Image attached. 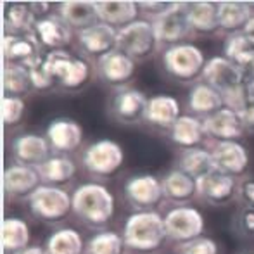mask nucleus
Listing matches in <instances>:
<instances>
[{
    "instance_id": "nucleus-1",
    "label": "nucleus",
    "mask_w": 254,
    "mask_h": 254,
    "mask_svg": "<svg viewBox=\"0 0 254 254\" xmlns=\"http://www.w3.org/2000/svg\"><path fill=\"white\" fill-rule=\"evenodd\" d=\"M73 214L88 228L104 230L116 213L113 190L97 180L83 182L73 192Z\"/></svg>"
},
{
    "instance_id": "nucleus-2",
    "label": "nucleus",
    "mask_w": 254,
    "mask_h": 254,
    "mask_svg": "<svg viewBox=\"0 0 254 254\" xmlns=\"http://www.w3.org/2000/svg\"><path fill=\"white\" fill-rule=\"evenodd\" d=\"M201 80L216 88L223 95L225 106L232 107L237 113L253 97L251 92H249V83L246 81L244 74L223 54L207 59Z\"/></svg>"
},
{
    "instance_id": "nucleus-3",
    "label": "nucleus",
    "mask_w": 254,
    "mask_h": 254,
    "mask_svg": "<svg viewBox=\"0 0 254 254\" xmlns=\"http://www.w3.org/2000/svg\"><path fill=\"white\" fill-rule=\"evenodd\" d=\"M121 235L127 249L138 254H151L159 251L168 241L164 216L157 209L133 211L123 223Z\"/></svg>"
},
{
    "instance_id": "nucleus-4",
    "label": "nucleus",
    "mask_w": 254,
    "mask_h": 254,
    "mask_svg": "<svg viewBox=\"0 0 254 254\" xmlns=\"http://www.w3.org/2000/svg\"><path fill=\"white\" fill-rule=\"evenodd\" d=\"M45 63L56 81V87L71 94L85 90L97 76L95 64L81 54H73L69 51L47 52Z\"/></svg>"
},
{
    "instance_id": "nucleus-5",
    "label": "nucleus",
    "mask_w": 254,
    "mask_h": 254,
    "mask_svg": "<svg viewBox=\"0 0 254 254\" xmlns=\"http://www.w3.org/2000/svg\"><path fill=\"white\" fill-rule=\"evenodd\" d=\"M206 54L192 42L171 45L161 51V64L170 78L178 83H197L206 67Z\"/></svg>"
},
{
    "instance_id": "nucleus-6",
    "label": "nucleus",
    "mask_w": 254,
    "mask_h": 254,
    "mask_svg": "<svg viewBox=\"0 0 254 254\" xmlns=\"http://www.w3.org/2000/svg\"><path fill=\"white\" fill-rule=\"evenodd\" d=\"M81 168L95 180L111 178L121 170L125 163V151L116 140L99 138L85 145L81 151Z\"/></svg>"
},
{
    "instance_id": "nucleus-7",
    "label": "nucleus",
    "mask_w": 254,
    "mask_h": 254,
    "mask_svg": "<svg viewBox=\"0 0 254 254\" xmlns=\"http://www.w3.org/2000/svg\"><path fill=\"white\" fill-rule=\"evenodd\" d=\"M161 49L152 21L138 17L128 26L118 30V51L127 54L135 63L151 59Z\"/></svg>"
},
{
    "instance_id": "nucleus-8",
    "label": "nucleus",
    "mask_w": 254,
    "mask_h": 254,
    "mask_svg": "<svg viewBox=\"0 0 254 254\" xmlns=\"http://www.w3.org/2000/svg\"><path fill=\"white\" fill-rule=\"evenodd\" d=\"M28 209L37 220L49 225H57L73 213V195L64 187L42 184L28 199Z\"/></svg>"
},
{
    "instance_id": "nucleus-9",
    "label": "nucleus",
    "mask_w": 254,
    "mask_h": 254,
    "mask_svg": "<svg viewBox=\"0 0 254 254\" xmlns=\"http://www.w3.org/2000/svg\"><path fill=\"white\" fill-rule=\"evenodd\" d=\"M164 227H166L168 241L178 248L195 239L202 237L206 230L204 214L192 204L187 206H171L164 211Z\"/></svg>"
},
{
    "instance_id": "nucleus-10",
    "label": "nucleus",
    "mask_w": 254,
    "mask_h": 254,
    "mask_svg": "<svg viewBox=\"0 0 254 254\" xmlns=\"http://www.w3.org/2000/svg\"><path fill=\"white\" fill-rule=\"evenodd\" d=\"M123 195L135 211H152L163 204V180L152 173H137L127 178Z\"/></svg>"
},
{
    "instance_id": "nucleus-11",
    "label": "nucleus",
    "mask_w": 254,
    "mask_h": 254,
    "mask_svg": "<svg viewBox=\"0 0 254 254\" xmlns=\"http://www.w3.org/2000/svg\"><path fill=\"white\" fill-rule=\"evenodd\" d=\"M149 97L142 90L135 87H127L116 90L111 95L109 101V114L114 121L127 127L145 123L147 114Z\"/></svg>"
},
{
    "instance_id": "nucleus-12",
    "label": "nucleus",
    "mask_w": 254,
    "mask_h": 254,
    "mask_svg": "<svg viewBox=\"0 0 254 254\" xmlns=\"http://www.w3.org/2000/svg\"><path fill=\"white\" fill-rule=\"evenodd\" d=\"M95 74H97L99 81H102L106 87L113 88L114 92L121 90V88L130 87L133 81L135 74H137V64L131 57L121 51H113L107 56L101 57L95 61Z\"/></svg>"
},
{
    "instance_id": "nucleus-13",
    "label": "nucleus",
    "mask_w": 254,
    "mask_h": 254,
    "mask_svg": "<svg viewBox=\"0 0 254 254\" xmlns=\"http://www.w3.org/2000/svg\"><path fill=\"white\" fill-rule=\"evenodd\" d=\"M154 30H156L157 40H159L161 51L171 45L185 44L194 38L190 23H189L185 2H177L171 10H168L164 16L152 21Z\"/></svg>"
},
{
    "instance_id": "nucleus-14",
    "label": "nucleus",
    "mask_w": 254,
    "mask_h": 254,
    "mask_svg": "<svg viewBox=\"0 0 254 254\" xmlns=\"http://www.w3.org/2000/svg\"><path fill=\"white\" fill-rule=\"evenodd\" d=\"M76 47L81 52V56L95 63L101 57L118 49V30L97 21V23L76 31Z\"/></svg>"
},
{
    "instance_id": "nucleus-15",
    "label": "nucleus",
    "mask_w": 254,
    "mask_h": 254,
    "mask_svg": "<svg viewBox=\"0 0 254 254\" xmlns=\"http://www.w3.org/2000/svg\"><path fill=\"white\" fill-rule=\"evenodd\" d=\"M207 149L213 156V163L216 171L228 177H234L241 180L246 177L249 168V151L241 140L230 142H207Z\"/></svg>"
},
{
    "instance_id": "nucleus-16",
    "label": "nucleus",
    "mask_w": 254,
    "mask_h": 254,
    "mask_svg": "<svg viewBox=\"0 0 254 254\" xmlns=\"http://www.w3.org/2000/svg\"><path fill=\"white\" fill-rule=\"evenodd\" d=\"M31 33L35 35V38L38 40L42 51L45 54L56 51H67V47L76 38V31L57 12H52L49 16L37 19Z\"/></svg>"
},
{
    "instance_id": "nucleus-17",
    "label": "nucleus",
    "mask_w": 254,
    "mask_h": 254,
    "mask_svg": "<svg viewBox=\"0 0 254 254\" xmlns=\"http://www.w3.org/2000/svg\"><path fill=\"white\" fill-rule=\"evenodd\" d=\"M44 184L37 168L26 164H9L3 170V190L10 201H28Z\"/></svg>"
},
{
    "instance_id": "nucleus-18",
    "label": "nucleus",
    "mask_w": 254,
    "mask_h": 254,
    "mask_svg": "<svg viewBox=\"0 0 254 254\" xmlns=\"http://www.w3.org/2000/svg\"><path fill=\"white\" fill-rule=\"evenodd\" d=\"M45 137L51 144L52 154L71 156L83 144V128L71 118H54L45 130Z\"/></svg>"
},
{
    "instance_id": "nucleus-19",
    "label": "nucleus",
    "mask_w": 254,
    "mask_h": 254,
    "mask_svg": "<svg viewBox=\"0 0 254 254\" xmlns=\"http://www.w3.org/2000/svg\"><path fill=\"white\" fill-rule=\"evenodd\" d=\"M204 130L207 142H230L241 140L246 135L241 114L232 107L223 106L211 116L204 118Z\"/></svg>"
},
{
    "instance_id": "nucleus-20",
    "label": "nucleus",
    "mask_w": 254,
    "mask_h": 254,
    "mask_svg": "<svg viewBox=\"0 0 254 254\" xmlns=\"http://www.w3.org/2000/svg\"><path fill=\"white\" fill-rule=\"evenodd\" d=\"M237 178L228 177L220 171H213L197 180L199 199L214 207L228 206L230 202L237 201Z\"/></svg>"
},
{
    "instance_id": "nucleus-21",
    "label": "nucleus",
    "mask_w": 254,
    "mask_h": 254,
    "mask_svg": "<svg viewBox=\"0 0 254 254\" xmlns=\"http://www.w3.org/2000/svg\"><path fill=\"white\" fill-rule=\"evenodd\" d=\"M12 159L17 164H26V166L38 168L44 161L52 156V149L47 137L33 131L17 135L12 140Z\"/></svg>"
},
{
    "instance_id": "nucleus-22",
    "label": "nucleus",
    "mask_w": 254,
    "mask_h": 254,
    "mask_svg": "<svg viewBox=\"0 0 254 254\" xmlns=\"http://www.w3.org/2000/svg\"><path fill=\"white\" fill-rule=\"evenodd\" d=\"M161 180H163L164 201L170 202L171 206H187L199 199L197 180L185 171L178 170L177 166L166 171Z\"/></svg>"
},
{
    "instance_id": "nucleus-23",
    "label": "nucleus",
    "mask_w": 254,
    "mask_h": 254,
    "mask_svg": "<svg viewBox=\"0 0 254 254\" xmlns=\"http://www.w3.org/2000/svg\"><path fill=\"white\" fill-rule=\"evenodd\" d=\"M170 142L178 151L202 147L207 144V135L204 130V121L190 113H184L177 120V123L168 131Z\"/></svg>"
},
{
    "instance_id": "nucleus-24",
    "label": "nucleus",
    "mask_w": 254,
    "mask_h": 254,
    "mask_svg": "<svg viewBox=\"0 0 254 254\" xmlns=\"http://www.w3.org/2000/svg\"><path fill=\"white\" fill-rule=\"evenodd\" d=\"M182 114H184L182 104L177 97L170 94H156L149 97L145 125H149L154 130L168 133Z\"/></svg>"
},
{
    "instance_id": "nucleus-25",
    "label": "nucleus",
    "mask_w": 254,
    "mask_h": 254,
    "mask_svg": "<svg viewBox=\"0 0 254 254\" xmlns=\"http://www.w3.org/2000/svg\"><path fill=\"white\" fill-rule=\"evenodd\" d=\"M254 16V2L244 0H220L218 2V21H220V35L244 33L246 26Z\"/></svg>"
},
{
    "instance_id": "nucleus-26",
    "label": "nucleus",
    "mask_w": 254,
    "mask_h": 254,
    "mask_svg": "<svg viewBox=\"0 0 254 254\" xmlns=\"http://www.w3.org/2000/svg\"><path fill=\"white\" fill-rule=\"evenodd\" d=\"M185 10H187V17L194 37L220 35L218 2H214V0H192V2H185Z\"/></svg>"
},
{
    "instance_id": "nucleus-27",
    "label": "nucleus",
    "mask_w": 254,
    "mask_h": 254,
    "mask_svg": "<svg viewBox=\"0 0 254 254\" xmlns=\"http://www.w3.org/2000/svg\"><path fill=\"white\" fill-rule=\"evenodd\" d=\"M95 10L101 23L121 30L140 17L138 2L133 0H95Z\"/></svg>"
},
{
    "instance_id": "nucleus-28",
    "label": "nucleus",
    "mask_w": 254,
    "mask_h": 254,
    "mask_svg": "<svg viewBox=\"0 0 254 254\" xmlns=\"http://www.w3.org/2000/svg\"><path fill=\"white\" fill-rule=\"evenodd\" d=\"M2 51L3 57H5V63L9 64H21V66H26L31 61H35L37 57L44 56L40 44L35 38L33 33L26 35H3L2 42Z\"/></svg>"
},
{
    "instance_id": "nucleus-29",
    "label": "nucleus",
    "mask_w": 254,
    "mask_h": 254,
    "mask_svg": "<svg viewBox=\"0 0 254 254\" xmlns=\"http://www.w3.org/2000/svg\"><path fill=\"white\" fill-rule=\"evenodd\" d=\"M223 56L232 61L244 74L246 81L251 83L254 80V44L244 33L225 37Z\"/></svg>"
},
{
    "instance_id": "nucleus-30",
    "label": "nucleus",
    "mask_w": 254,
    "mask_h": 254,
    "mask_svg": "<svg viewBox=\"0 0 254 254\" xmlns=\"http://www.w3.org/2000/svg\"><path fill=\"white\" fill-rule=\"evenodd\" d=\"M223 106V95L209 83L199 80L197 83L190 85V90L187 95V109L190 114L204 120V118L220 111Z\"/></svg>"
},
{
    "instance_id": "nucleus-31",
    "label": "nucleus",
    "mask_w": 254,
    "mask_h": 254,
    "mask_svg": "<svg viewBox=\"0 0 254 254\" xmlns=\"http://www.w3.org/2000/svg\"><path fill=\"white\" fill-rule=\"evenodd\" d=\"M45 185L64 187L78 175V163L66 154H52L47 161L37 168Z\"/></svg>"
},
{
    "instance_id": "nucleus-32",
    "label": "nucleus",
    "mask_w": 254,
    "mask_h": 254,
    "mask_svg": "<svg viewBox=\"0 0 254 254\" xmlns=\"http://www.w3.org/2000/svg\"><path fill=\"white\" fill-rule=\"evenodd\" d=\"M56 12L74 31H80L99 21L97 10H95V0H66V2L57 3Z\"/></svg>"
},
{
    "instance_id": "nucleus-33",
    "label": "nucleus",
    "mask_w": 254,
    "mask_h": 254,
    "mask_svg": "<svg viewBox=\"0 0 254 254\" xmlns=\"http://www.w3.org/2000/svg\"><path fill=\"white\" fill-rule=\"evenodd\" d=\"M37 19L38 17L35 14L31 2H14L5 5V12H3L5 33L10 35L31 33Z\"/></svg>"
},
{
    "instance_id": "nucleus-34",
    "label": "nucleus",
    "mask_w": 254,
    "mask_h": 254,
    "mask_svg": "<svg viewBox=\"0 0 254 254\" xmlns=\"http://www.w3.org/2000/svg\"><path fill=\"white\" fill-rule=\"evenodd\" d=\"M177 168L185 171L187 175L194 177L195 180H201L206 175L216 171L213 163V156L207 145L195 149H189V151H180L177 159Z\"/></svg>"
},
{
    "instance_id": "nucleus-35",
    "label": "nucleus",
    "mask_w": 254,
    "mask_h": 254,
    "mask_svg": "<svg viewBox=\"0 0 254 254\" xmlns=\"http://www.w3.org/2000/svg\"><path fill=\"white\" fill-rule=\"evenodd\" d=\"M47 254H85L87 242L76 228L63 227L54 230L45 241Z\"/></svg>"
},
{
    "instance_id": "nucleus-36",
    "label": "nucleus",
    "mask_w": 254,
    "mask_h": 254,
    "mask_svg": "<svg viewBox=\"0 0 254 254\" xmlns=\"http://www.w3.org/2000/svg\"><path fill=\"white\" fill-rule=\"evenodd\" d=\"M31 241L30 225L21 218H5L2 223V248L7 254L26 249Z\"/></svg>"
},
{
    "instance_id": "nucleus-37",
    "label": "nucleus",
    "mask_w": 254,
    "mask_h": 254,
    "mask_svg": "<svg viewBox=\"0 0 254 254\" xmlns=\"http://www.w3.org/2000/svg\"><path fill=\"white\" fill-rule=\"evenodd\" d=\"M30 92H33V88H31L30 73H28L26 66L5 63V67H3V95L23 97Z\"/></svg>"
},
{
    "instance_id": "nucleus-38",
    "label": "nucleus",
    "mask_w": 254,
    "mask_h": 254,
    "mask_svg": "<svg viewBox=\"0 0 254 254\" xmlns=\"http://www.w3.org/2000/svg\"><path fill=\"white\" fill-rule=\"evenodd\" d=\"M127 244L120 232L101 230L94 234L87 241V251L85 254H125Z\"/></svg>"
},
{
    "instance_id": "nucleus-39",
    "label": "nucleus",
    "mask_w": 254,
    "mask_h": 254,
    "mask_svg": "<svg viewBox=\"0 0 254 254\" xmlns=\"http://www.w3.org/2000/svg\"><path fill=\"white\" fill-rule=\"evenodd\" d=\"M26 69L30 73L33 92H51L54 88H57L56 81H54L51 71L47 67V63H45V54L31 61L30 64H26Z\"/></svg>"
},
{
    "instance_id": "nucleus-40",
    "label": "nucleus",
    "mask_w": 254,
    "mask_h": 254,
    "mask_svg": "<svg viewBox=\"0 0 254 254\" xmlns=\"http://www.w3.org/2000/svg\"><path fill=\"white\" fill-rule=\"evenodd\" d=\"M26 113V102L23 97L16 95H3L2 97V120L7 128L16 127L23 121Z\"/></svg>"
},
{
    "instance_id": "nucleus-41",
    "label": "nucleus",
    "mask_w": 254,
    "mask_h": 254,
    "mask_svg": "<svg viewBox=\"0 0 254 254\" xmlns=\"http://www.w3.org/2000/svg\"><path fill=\"white\" fill-rule=\"evenodd\" d=\"M180 254H220V246L214 239L202 235V237L195 239V241L184 244L178 248Z\"/></svg>"
},
{
    "instance_id": "nucleus-42",
    "label": "nucleus",
    "mask_w": 254,
    "mask_h": 254,
    "mask_svg": "<svg viewBox=\"0 0 254 254\" xmlns=\"http://www.w3.org/2000/svg\"><path fill=\"white\" fill-rule=\"evenodd\" d=\"M177 2H164V0H147V2H138L142 17L154 21L157 17L164 16L168 10H171Z\"/></svg>"
},
{
    "instance_id": "nucleus-43",
    "label": "nucleus",
    "mask_w": 254,
    "mask_h": 254,
    "mask_svg": "<svg viewBox=\"0 0 254 254\" xmlns=\"http://www.w3.org/2000/svg\"><path fill=\"white\" fill-rule=\"evenodd\" d=\"M234 223L242 237L254 239V207H241Z\"/></svg>"
},
{
    "instance_id": "nucleus-44",
    "label": "nucleus",
    "mask_w": 254,
    "mask_h": 254,
    "mask_svg": "<svg viewBox=\"0 0 254 254\" xmlns=\"http://www.w3.org/2000/svg\"><path fill=\"white\" fill-rule=\"evenodd\" d=\"M237 201L242 207H254V177H242L237 185Z\"/></svg>"
},
{
    "instance_id": "nucleus-45",
    "label": "nucleus",
    "mask_w": 254,
    "mask_h": 254,
    "mask_svg": "<svg viewBox=\"0 0 254 254\" xmlns=\"http://www.w3.org/2000/svg\"><path fill=\"white\" fill-rule=\"evenodd\" d=\"M239 114H241L246 133H254V97L249 99V102L239 111Z\"/></svg>"
},
{
    "instance_id": "nucleus-46",
    "label": "nucleus",
    "mask_w": 254,
    "mask_h": 254,
    "mask_svg": "<svg viewBox=\"0 0 254 254\" xmlns=\"http://www.w3.org/2000/svg\"><path fill=\"white\" fill-rule=\"evenodd\" d=\"M16 254H47V251H45V246H28L26 249Z\"/></svg>"
},
{
    "instance_id": "nucleus-47",
    "label": "nucleus",
    "mask_w": 254,
    "mask_h": 254,
    "mask_svg": "<svg viewBox=\"0 0 254 254\" xmlns=\"http://www.w3.org/2000/svg\"><path fill=\"white\" fill-rule=\"evenodd\" d=\"M244 35L249 38V40L254 44V16L251 17V21L248 23V26H246V30H244Z\"/></svg>"
},
{
    "instance_id": "nucleus-48",
    "label": "nucleus",
    "mask_w": 254,
    "mask_h": 254,
    "mask_svg": "<svg viewBox=\"0 0 254 254\" xmlns=\"http://www.w3.org/2000/svg\"><path fill=\"white\" fill-rule=\"evenodd\" d=\"M249 92H251V95L254 97V80L251 81V83H249Z\"/></svg>"
},
{
    "instance_id": "nucleus-49",
    "label": "nucleus",
    "mask_w": 254,
    "mask_h": 254,
    "mask_svg": "<svg viewBox=\"0 0 254 254\" xmlns=\"http://www.w3.org/2000/svg\"><path fill=\"white\" fill-rule=\"evenodd\" d=\"M242 254H254V251H248V253H242Z\"/></svg>"
}]
</instances>
